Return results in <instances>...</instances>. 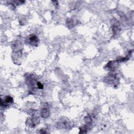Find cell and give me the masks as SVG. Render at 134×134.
I'll return each instance as SVG.
<instances>
[{
	"instance_id": "2",
	"label": "cell",
	"mask_w": 134,
	"mask_h": 134,
	"mask_svg": "<svg viewBox=\"0 0 134 134\" xmlns=\"http://www.w3.org/2000/svg\"><path fill=\"white\" fill-rule=\"evenodd\" d=\"M27 42L31 45L36 46L38 42V38L35 35H30L27 38Z\"/></svg>"
},
{
	"instance_id": "1",
	"label": "cell",
	"mask_w": 134,
	"mask_h": 134,
	"mask_svg": "<svg viewBox=\"0 0 134 134\" xmlns=\"http://www.w3.org/2000/svg\"><path fill=\"white\" fill-rule=\"evenodd\" d=\"M13 102V98L10 96H7L4 100H3L2 98L1 99V105L2 106H4V107H6L8 105V104L12 103Z\"/></svg>"
}]
</instances>
